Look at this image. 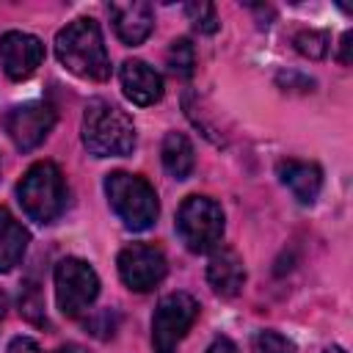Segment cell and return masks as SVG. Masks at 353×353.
Instances as JSON below:
<instances>
[{
    "label": "cell",
    "mask_w": 353,
    "mask_h": 353,
    "mask_svg": "<svg viewBox=\"0 0 353 353\" xmlns=\"http://www.w3.org/2000/svg\"><path fill=\"white\" fill-rule=\"evenodd\" d=\"M44 61V44L33 33L8 30L0 36V63L11 80H28Z\"/></svg>",
    "instance_id": "10"
},
{
    "label": "cell",
    "mask_w": 353,
    "mask_h": 353,
    "mask_svg": "<svg viewBox=\"0 0 353 353\" xmlns=\"http://www.w3.org/2000/svg\"><path fill=\"white\" fill-rule=\"evenodd\" d=\"M52 353H85L80 345H63V347H58V350H52Z\"/></svg>",
    "instance_id": "24"
},
{
    "label": "cell",
    "mask_w": 353,
    "mask_h": 353,
    "mask_svg": "<svg viewBox=\"0 0 353 353\" xmlns=\"http://www.w3.org/2000/svg\"><path fill=\"white\" fill-rule=\"evenodd\" d=\"M28 243H30L28 229L6 207H0V273H8L22 262Z\"/></svg>",
    "instance_id": "15"
},
{
    "label": "cell",
    "mask_w": 353,
    "mask_h": 353,
    "mask_svg": "<svg viewBox=\"0 0 353 353\" xmlns=\"http://www.w3.org/2000/svg\"><path fill=\"white\" fill-rule=\"evenodd\" d=\"M207 281L221 298H234L245 284V268L234 248H215L207 262Z\"/></svg>",
    "instance_id": "14"
},
{
    "label": "cell",
    "mask_w": 353,
    "mask_h": 353,
    "mask_svg": "<svg viewBox=\"0 0 353 353\" xmlns=\"http://www.w3.org/2000/svg\"><path fill=\"white\" fill-rule=\"evenodd\" d=\"M347 50H350V33L342 36V55H339L342 63H350V61H347Z\"/></svg>",
    "instance_id": "23"
},
{
    "label": "cell",
    "mask_w": 353,
    "mask_h": 353,
    "mask_svg": "<svg viewBox=\"0 0 353 353\" xmlns=\"http://www.w3.org/2000/svg\"><path fill=\"white\" fill-rule=\"evenodd\" d=\"M55 127V110L47 102H22L6 110L3 116V130L11 138V143L19 152H30L39 143H44V138L52 132Z\"/></svg>",
    "instance_id": "9"
},
{
    "label": "cell",
    "mask_w": 353,
    "mask_h": 353,
    "mask_svg": "<svg viewBox=\"0 0 353 353\" xmlns=\"http://www.w3.org/2000/svg\"><path fill=\"white\" fill-rule=\"evenodd\" d=\"M160 160H163V168L174 176V179H188L196 168V152H193V143L185 132H165L163 138V146H160Z\"/></svg>",
    "instance_id": "16"
},
{
    "label": "cell",
    "mask_w": 353,
    "mask_h": 353,
    "mask_svg": "<svg viewBox=\"0 0 353 353\" xmlns=\"http://www.w3.org/2000/svg\"><path fill=\"white\" fill-rule=\"evenodd\" d=\"M323 353H347V350H345V347H339V345H334V347H325Z\"/></svg>",
    "instance_id": "25"
},
{
    "label": "cell",
    "mask_w": 353,
    "mask_h": 353,
    "mask_svg": "<svg viewBox=\"0 0 353 353\" xmlns=\"http://www.w3.org/2000/svg\"><path fill=\"white\" fill-rule=\"evenodd\" d=\"M276 174L281 179V185L301 201V204H314L320 190H323V171L317 163H306V160H281L276 165Z\"/></svg>",
    "instance_id": "13"
},
{
    "label": "cell",
    "mask_w": 353,
    "mask_h": 353,
    "mask_svg": "<svg viewBox=\"0 0 353 353\" xmlns=\"http://www.w3.org/2000/svg\"><path fill=\"white\" fill-rule=\"evenodd\" d=\"M3 306H6V295L0 292V312H3Z\"/></svg>",
    "instance_id": "26"
},
{
    "label": "cell",
    "mask_w": 353,
    "mask_h": 353,
    "mask_svg": "<svg viewBox=\"0 0 353 353\" xmlns=\"http://www.w3.org/2000/svg\"><path fill=\"white\" fill-rule=\"evenodd\" d=\"M17 199L30 221L52 223L66 210V182L61 168L50 160L33 163L17 185Z\"/></svg>",
    "instance_id": "3"
},
{
    "label": "cell",
    "mask_w": 353,
    "mask_h": 353,
    "mask_svg": "<svg viewBox=\"0 0 353 353\" xmlns=\"http://www.w3.org/2000/svg\"><path fill=\"white\" fill-rule=\"evenodd\" d=\"M176 234L193 254L218 248L223 237V210L210 196H188L176 212Z\"/></svg>",
    "instance_id": "5"
},
{
    "label": "cell",
    "mask_w": 353,
    "mask_h": 353,
    "mask_svg": "<svg viewBox=\"0 0 353 353\" xmlns=\"http://www.w3.org/2000/svg\"><path fill=\"white\" fill-rule=\"evenodd\" d=\"M55 301L58 309L66 317H77L83 314L99 295V276L97 270L80 259V256H66L55 265Z\"/></svg>",
    "instance_id": "6"
},
{
    "label": "cell",
    "mask_w": 353,
    "mask_h": 353,
    "mask_svg": "<svg viewBox=\"0 0 353 353\" xmlns=\"http://www.w3.org/2000/svg\"><path fill=\"white\" fill-rule=\"evenodd\" d=\"M254 353H295V347L279 331H256L254 334Z\"/></svg>",
    "instance_id": "20"
},
{
    "label": "cell",
    "mask_w": 353,
    "mask_h": 353,
    "mask_svg": "<svg viewBox=\"0 0 353 353\" xmlns=\"http://www.w3.org/2000/svg\"><path fill=\"white\" fill-rule=\"evenodd\" d=\"M185 14H188V22L199 30V33H215L218 30V11L212 3H188L185 6Z\"/></svg>",
    "instance_id": "18"
},
{
    "label": "cell",
    "mask_w": 353,
    "mask_h": 353,
    "mask_svg": "<svg viewBox=\"0 0 353 353\" xmlns=\"http://www.w3.org/2000/svg\"><path fill=\"white\" fill-rule=\"evenodd\" d=\"M55 55L77 77L97 80V83L110 77V58L105 50V39L97 19L91 17H77L63 30H58Z\"/></svg>",
    "instance_id": "1"
},
{
    "label": "cell",
    "mask_w": 353,
    "mask_h": 353,
    "mask_svg": "<svg viewBox=\"0 0 353 353\" xmlns=\"http://www.w3.org/2000/svg\"><path fill=\"white\" fill-rule=\"evenodd\" d=\"M121 91L132 105H154L163 99V77L141 58H127L119 69Z\"/></svg>",
    "instance_id": "12"
},
{
    "label": "cell",
    "mask_w": 353,
    "mask_h": 353,
    "mask_svg": "<svg viewBox=\"0 0 353 353\" xmlns=\"http://www.w3.org/2000/svg\"><path fill=\"white\" fill-rule=\"evenodd\" d=\"M204 353H240V350L229 336H218V339H212V345Z\"/></svg>",
    "instance_id": "22"
},
{
    "label": "cell",
    "mask_w": 353,
    "mask_h": 353,
    "mask_svg": "<svg viewBox=\"0 0 353 353\" xmlns=\"http://www.w3.org/2000/svg\"><path fill=\"white\" fill-rule=\"evenodd\" d=\"M6 353H41V345L33 336H14Z\"/></svg>",
    "instance_id": "21"
},
{
    "label": "cell",
    "mask_w": 353,
    "mask_h": 353,
    "mask_svg": "<svg viewBox=\"0 0 353 353\" xmlns=\"http://www.w3.org/2000/svg\"><path fill=\"white\" fill-rule=\"evenodd\" d=\"M80 135L94 157H127L138 143L132 119L108 99H91L85 105Z\"/></svg>",
    "instance_id": "2"
},
{
    "label": "cell",
    "mask_w": 353,
    "mask_h": 353,
    "mask_svg": "<svg viewBox=\"0 0 353 353\" xmlns=\"http://www.w3.org/2000/svg\"><path fill=\"white\" fill-rule=\"evenodd\" d=\"M116 268H119V276H121L124 287L132 290V292L154 290L165 279V273H168V262H165L163 251L149 245V243H130V245H124L119 251Z\"/></svg>",
    "instance_id": "8"
},
{
    "label": "cell",
    "mask_w": 353,
    "mask_h": 353,
    "mask_svg": "<svg viewBox=\"0 0 353 353\" xmlns=\"http://www.w3.org/2000/svg\"><path fill=\"white\" fill-rule=\"evenodd\" d=\"M165 61H168V69L174 74H182V77H190L193 74V66H196V50L188 39H174L168 52H165Z\"/></svg>",
    "instance_id": "17"
},
{
    "label": "cell",
    "mask_w": 353,
    "mask_h": 353,
    "mask_svg": "<svg viewBox=\"0 0 353 353\" xmlns=\"http://www.w3.org/2000/svg\"><path fill=\"white\" fill-rule=\"evenodd\" d=\"M199 317V301L188 292L165 295L152 314V347L154 353H176L179 342L188 336Z\"/></svg>",
    "instance_id": "7"
},
{
    "label": "cell",
    "mask_w": 353,
    "mask_h": 353,
    "mask_svg": "<svg viewBox=\"0 0 353 353\" xmlns=\"http://www.w3.org/2000/svg\"><path fill=\"white\" fill-rule=\"evenodd\" d=\"M105 196H108L110 210L119 215V221L132 232L149 229L160 215V201H157L154 188L138 174H127V171L108 174Z\"/></svg>",
    "instance_id": "4"
},
{
    "label": "cell",
    "mask_w": 353,
    "mask_h": 353,
    "mask_svg": "<svg viewBox=\"0 0 353 353\" xmlns=\"http://www.w3.org/2000/svg\"><path fill=\"white\" fill-rule=\"evenodd\" d=\"M108 14L113 19V30L116 36L127 44V47H138L149 39L152 28H154V11L149 3L143 0H127V3H110Z\"/></svg>",
    "instance_id": "11"
},
{
    "label": "cell",
    "mask_w": 353,
    "mask_h": 353,
    "mask_svg": "<svg viewBox=\"0 0 353 353\" xmlns=\"http://www.w3.org/2000/svg\"><path fill=\"white\" fill-rule=\"evenodd\" d=\"M295 50L306 58H325L328 55V36L323 30H301L295 36Z\"/></svg>",
    "instance_id": "19"
}]
</instances>
